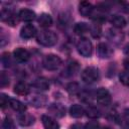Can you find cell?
<instances>
[{
    "label": "cell",
    "mask_w": 129,
    "mask_h": 129,
    "mask_svg": "<svg viewBox=\"0 0 129 129\" xmlns=\"http://www.w3.org/2000/svg\"><path fill=\"white\" fill-rule=\"evenodd\" d=\"M36 40L43 46H52L57 42V34L51 30H41L37 33Z\"/></svg>",
    "instance_id": "cell-1"
},
{
    "label": "cell",
    "mask_w": 129,
    "mask_h": 129,
    "mask_svg": "<svg viewBox=\"0 0 129 129\" xmlns=\"http://www.w3.org/2000/svg\"><path fill=\"white\" fill-rule=\"evenodd\" d=\"M82 80L86 84H93L97 82L100 79V73L99 70L96 67H87L83 72H82Z\"/></svg>",
    "instance_id": "cell-2"
},
{
    "label": "cell",
    "mask_w": 129,
    "mask_h": 129,
    "mask_svg": "<svg viewBox=\"0 0 129 129\" xmlns=\"http://www.w3.org/2000/svg\"><path fill=\"white\" fill-rule=\"evenodd\" d=\"M61 64V58L53 53L46 54L42 59V66L47 71H54Z\"/></svg>",
    "instance_id": "cell-3"
},
{
    "label": "cell",
    "mask_w": 129,
    "mask_h": 129,
    "mask_svg": "<svg viewBox=\"0 0 129 129\" xmlns=\"http://www.w3.org/2000/svg\"><path fill=\"white\" fill-rule=\"evenodd\" d=\"M77 49L78 52L84 56V57H90L93 52V44L91 40H89L86 37H82L79 39L77 43Z\"/></svg>",
    "instance_id": "cell-4"
},
{
    "label": "cell",
    "mask_w": 129,
    "mask_h": 129,
    "mask_svg": "<svg viewBox=\"0 0 129 129\" xmlns=\"http://www.w3.org/2000/svg\"><path fill=\"white\" fill-rule=\"evenodd\" d=\"M95 98L97 100V102L103 106H107L111 103V94L109 93V91L105 88H99L96 93H95Z\"/></svg>",
    "instance_id": "cell-5"
},
{
    "label": "cell",
    "mask_w": 129,
    "mask_h": 129,
    "mask_svg": "<svg viewBox=\"0 0 129 129\" xmlns=\"http://www.w3.org/2000/svg\"><path fill=\"white\" fill-rule=\"evenodd\" d=\"M18 18L19 16H16L12 11H9L6 9H3L1 11V20L6 22L10 26H15L18 22Z\"/></svg>",
    "instance_id": "cell-6"
},
{
    "label": "cell",
    "mask_w": 129,
    "mask_h": 129,
    "mask_svg": "<svg viewBox=\"0 0 129 129\" xmlns=\"http://www.w3.org/2000/svg\"><path fill=\"white\" fill-rule=\"evenodd\" d=\"M13 56L18 62H26L30 58V52L23 47H17L13 51Z\"/></svg>",
    "instance_id": "cell-7"
},
{
    "label": "cell",
    "mask_w": 129,
    "mask_h": 129,
    "mask_svg": "<svg viewBox=\"0 0 129 129\" xmlns=\"http://www.w3.org/2000/svg\"><path fill=\"white\" fill-rule=\"evenodd\" d=\"M48 112L53 115L54 117H57V118H61L64 116L66 114V108L59 104V103H53L51 105H49L48 107Z\"/></svg>",
    "instance_id": "cell-8"
},
{
    "label": "cell",
    "mask_w": 129,
    "mask_h": 129,
    "mask_svg": "<svg viewBox=\"0 0 129 129\" xmlns=\"http://www.w3.org/2000/svg\"><path fill=\"white\" fill-rule=\"evenodd\" d=\"M79 12L81 13V15H83L85 17L92 16V14L94 12L93 5L88 1H82L79 4Z\"/></svg>",
    "instance_id": "cell-9"
},
{
    "label": "cell",
    "mask_w": 129,
    "mask_h": 129,
    "mask_svg": "<svg viewBox=\"0 0 129 129\" xmlns=\"http://www.w3.org/2000/svg\"><path fill=\"white\" fill-rule=\"evenodd\" d=\"M98 54L102 58H108L113 54V49L111 48L110 45H108L105 42H101L98 44Z\"/></svg>",
    "instance_id": "cell-10"
},
{
    "label": "cell",
    "mask_w": 129,
    "mask_h": 129,
    "mask_svg": "<svg viewBox=\"0 0 129 129\" xmlns=\"http://www.w3.org/2000/svg\"><path fill=\"white\" fill-rule=\"evenodd\" d=\"M35 34H36V29L32 24H26L20 30V36L24 39L32 38Z\"/></svg>",
    "instance_id": "cell-11"
},
{
    "label": "cell",
    "mask_w": 129,
    "mask_h": 129,
    "mask_svg": "<svg viewBox=\"0 0 129 129\" xmlns=\"http://www.w3.org/2000/svg\"><path fill=\"white\" fill-rule=\"evenodd\" d=\"M13 91L19 96H27L30 93V87L24 82H18L17 84H15Z\"/></svg>",
    "instance_id": "cell-12"
},
{
    "label": "cell",
    "mask_w": 129,
    "mask_h": 129,
    "mask_svg": "<svg viewBox=\"0 0 129 129\" xmlns=\"http://www.w3.org/2000/svg\"><path fill=\"white\" fill-rule=\"evenodd\" d=\"M41 121H42V125L44 129H59L58 123L50 116L43 115L41 117Z\"/></svg>",
    "instance_id": "cell-13"
},
{
    "label": "cell",
    "mask_w": 129,
    "mask_h": 129,
    "mask_svg": "<svg viewBox=\"0 0 129 129\" xmlns=\"http://www.w3.org/2000/svg\"><path fill=\"white\" fill-rule=\"evenodd\" d=\"M32 87L35 88L36 90H40V91H46L49 89V82L47 79L45 78H37L34 80V82L32 83Z\"/></svg>",
    "instance_id": "cell-14"
},
{
    "label": "cell",
    "mask_w": 129,
    "mask_h": 129,
    "mask_svg": "<svg viewBox=\"0 0 129 129\" xmlns=\"http://www.w3.org/2000/svg\"><path fill=\"white\" fill-rule=\"evenodd\" d=\"M17 121H18V123H19L21 126H30V125H32V124L34 123L35 118H34L31 114L22 113L21 115L18 116Z\"/></svg>",
    "instance_id": "cell-15"
},
{
    "label": "cell",
    "mask_w": 129,
    "mask_h": 129,
    "mask_svg": "<svg viewBox=\"0 0 129 129\" xmlns=\"http://www.w3.org/2000/svg\"><path fill=\"white\" fill-rule=\"evenodd\" d=\"M19 19L24 22H30L35 19V13L30 9H21L19 11Z\"/></svg>",
    "instance_id": "cell-16"
},
{
    "label": "cell",
    "mask_w": 129,
    "mask_h": 129,
    "mask_svg": "<svg viewBox=\"0 0 129 129\" xmlns=\"http://www.w3.org/2000/svg\"><path fill=\"white\" fill-rule=\"evenodd\" d=\"M30 104L35 108H41L47 103V98L44 95H36L29 100Z\"/></svg>",
    "instance_id": "cell-17"
},
{
    "label": "cell",
    "mask_w": 129,
    "mask_h": 129,
    "mask_svg": "<svg viewBox=\"0 0 129 129\" xmlns=\"http://www.w3.org/2000/svg\"><path fill=\"white\" fill-rule=\"evenodd\" d=\"M110 22L116 28H123V27L126 26V20H125V18L123 16L119 15V14L112 15L111 18H110Z\"/></svg>",
    "instance_id": "cell-18"
},
{
    "label": "cell",
    "mask_w": 129,
    "mask_h": 129,
    "mask_svg": "<svg viewBox=\"0 0 129 129\" xmlns=\"http://www.w3.org/2000/svg\"><path fill=\"white\" fill-rule=\"evenodd\" d=\"M37 22H38V24H39L41 27L47 28V27H49V26L52 25V18H51V16H50L49 14H47V13H42V14H40V15L38 16Z\"/></svg>",
    "instance_id": "cell-19"
},
{
    "label": "cell",
    "mask_w": 129,
    "mask_h": 129,
    "mask_svg": "<svg viewBox=\"0 0 129 129\" xmlns=\"http://www.w3.org/2000/svg\"><path fill=\"white\" fill-rule=\"evenodd\" d=\"M9 107L18 113H24L26 110V106L22 102H20L19 100H16V99H10Z\"/></svg>",
    "instance_id": "cell-20"
},
{
    "label": "cell",
    "mask_w": 129,
    "mask_h": 129,
    "mask_svg": "<svg viewBox=\"0 0 129 129\" xmlns=\"http://www.w3.org/2000/svg\"><path fill=\"white\" fill-rule=\"evenodd\" d=\"M70 114L74 118H81L85 114V109L79 104H74L70 108Z\"/></svg>",
    "instance_id": "cell-21"
},
{
    "label": "cell",
    "mask_w": 129,
    "mask_h": 129,
    "mask_svg": "<svg viewBox=\"0 0 129 129\" xmlns=\"http://www.w3.org/2000/svg\"><path fill=\"white\" fill-rule=\"evenodd\" d=\"M85 113L86 115L89 117V118H92V119H97L101 116V112L98 108H96L95 106H88V108L85 110Z\"/></svg>",
    "instance_id": "cell-22"
},
{
    "label": "cell",
    "mask_w": 129,
    "mask_h": 129,
    "mask_svg": "<svg viewBox=\"0 0 129 129\" xmlns=\"http://www.w3.org/2000/svg\"><path fill=\"white\" fill-rule=\"evenodd\" d=\"M89 29H90V27H89V25H88L86 22H79V23H77V24L75 25V27H74L75 33H76V34H79V35L84 34V33L87 32Z\"/></svg>",
    "instance_id": "cell-23"
},
{
    "label": "cell",
    "mask_w": 129,
    "mask_h": 129,
    "mask_svg": "<svg viewBox=\"0 0 129 129\" xmlns=\"http://www.w3.org/2000/svg\"><path fill=\"white\" fill-rule=\"evenodd\" d=\"M67 91L69 92V94L71 95H76L79 94L80 92V86L77 83H70L67 86Z\"/></svg>",
    "instance_id": "cell-24"
},
{
    "label": "cell",
    "mask_w": 129,
    "mask_h": 129,
    "mask_svg": "<svg viewBox=\"0 0 129 129\" xmlns=\"http://www.w3.org/2000/svg\"><path fill=\"white\" fill-rule=\"evenodd\" d=\"M119 80L124 86L129 87V72H122L119 76Z\"/></svg>",
    "instance_id": "cell-25"
},
{
    "label": "cell",
    "mask_w": 129,
    "mask_h": 129,
    "mask_svg": "<svg viewBox=\"0 0 129 129\" xmlns=\"http://www.w3.org/2000/svg\"><path fill=\"white\" fill-rule=\"evenodd\" d=\"M9 85V77L5 72H1L0 74V86L2 88Z\"/></svg>",
    "instance_id": "cell-26"
},
{
    "label": "cell",
    "mask_w": 129,
    "mask_h": 129,
    "mask_svg": "<svg viewBox=\"0 0 129 129\" xmlns=\"http://www.w3.org/2000/svg\"><path fill=\"white\" fill-rule=\"evenodd\" d=\"M1 62L3 64V67H5V68H8V67L11 66V58H10L9 53L5 52V53L2 54V56H1Z\"/></svg>",
    "instance_id": "cell-27"
},
{
    "label": "cell",
    "mask_w": 129,
    "mask_h": 129,
    "mask_svg": "<svg viewBox=\"0 0 129 129\" xmlns=\"http://www.w3.org/2000/svg\"><path fill=\"white\" fill-rule=\"evenodd\" d=\"M9 101H10V98H8L5 94H1L0 95V106L2 109H4L5 107L9 106Z\"/></svg>",
    "instance_id": "cell-28"
},
{
    "label": "cell",
    "mask_w": 129,
    "mask_h": 129,
    "mask_svg": "<svg viewBox=\"0 0 129 129\" xmlns=\"http://www.w3.org/2000/svg\"><path fill=\"white\" fill-rule=\"evenodd\" d=\"M78 63L77 62H71L68 64V68H67V73H69L70 76L74 75L77 71H78Z\"/></svg>",
    "instance_id": "cell-29"
},
{
    "label": "cell",
    "mask_w": 129,
    "mask_h": 129,
    "mask_svg": "<svg viewBox=\"0 0 129 129\" xmlns=\"http://www.w3.org/2000/svg\"><path fill=\"white\" fill-rule=\"evenodd\" d=\"M91 33L94 37H99L101 35V27L99 24H95L91 27Z\"/></svg>",
    "instance_id": "cell-30"
},
{
    "label": "cell",
    "mask_w": 129,
    "mask_h": 129,
    "mask_svg": "<svg viewBox=\"0 0 129 129\" xmlns=\"http://www.w3.org/2000/svg\"><path fill=\"white\" fill-rule=\"evenodd\" d=\"M3 129H13L14 128V123L10 118H5L2 124Z\"/></svg>",
    "instance_id": "cell-31"
},
{
    "label": "cell",
    "mask_w": 129,
    "mask_h": 129,
    "mask_svg": "<svg viewBox=\"0 0 129 129\" xmlns=\"http://www.w3.org/2000/svg\"><path fill=\"white\" fill-rule=\"evenodd\" d=\"M100 124L97 121H90L85 125V129H99Z\"/></svg>",
    "instance_id": "cell-32"
},
{
    "label": "cell",
    "mask_w": 129,
    "mask_h": 129,
    "mask_svg": "<svg viewBox=\"0 0 129 129\" xmlns=\"http://www.w3.org/2000/svg\"><path fill=\"white\" fill-rule=\"evenodd\" d=\"M123 64H124V68H125L126 70H128V72H129V56H128V57H126V58L124 59Z\"/></svg>",
    "instance_id": "cell-33"
},
{
    "label": "cell",
    "mask_w": 129,
    "mask_h": 129,
    "mask_svg": "<svg viewBox=\"0 0 129 129\" xmlns=\"http://www.w3.org/2000/svg\"><path fill=\"white\" fill-rule=\"evenodd\" d=\"M124 52H125L127 55H129V43L126 44V46L124 47Z\"/></svg>",
    "instance_id": "cell-34"
},
{
    "label": "cell",
    "mask_w": 129,
    "mask_h": 129,
    "mask_svg": "<svg viewBox=\"0 0 129 129\" xmlns=\"http://www.w3.org/2000/svg\"><path fill=\"white\" fill-rule=\"evenodd\" d=\"M125 118H126L127 122H129V110H126V112H125Z\"/></svg>",
    "instance_id": "cell-35"
},
{
    "label": "cell",
    "mask_w": 129,
    "mask_h": 129,
    "mask_svg": "<svg viewBox=\"0 0 129 129\" xmlns=\"http://www.w3.org/2000/svg\"><path fill=\"white\" fill-rule=\"evenodd\" d=\"M70 129H81L78 125H73V126H71V128Z\"/></svg>",
    "instance_id": "cell-36"
},
{
    "label": "cell",
    "mask_w": 129,
    "mask_h": 129,
    "mask_svg": "<svg viewBox=\"0 0 129 129\" xmlns=\"http://www.w3.org/2000/svg\"><path fill=\"white\" fill-rule=\"evenodd\" d=\"M104 129H109V128H108V127H106V128H104Z\"/></svg>",
    "instance_id": "cell-37"
}]
</instances>
